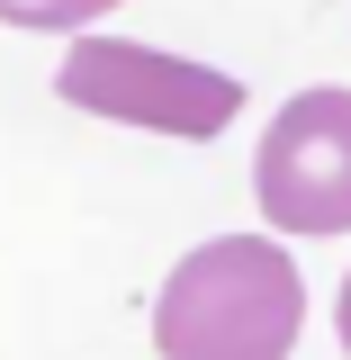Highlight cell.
I'll list each match as a JSON object with an SVG mask.
<instances>
[{"label":"cell","instance_id":"cell-1","mask_svg":"<svg viewBox=\"0 0 351 360\" xmlns=\"http://www.w3.org/2000/svg\"><path fill=\"white\" fill-rule=\"evenodd\" d=\"M307 324V279L270 234H217L162 279L153 352L162 360H288Z\"/></svg>","mask_w":351,"mask_h":360},{"label":"cell","instance_id":"cell-2","mask_svg":"<svg viewBox=\"0 0 351 360\" xmlns=\"http://www.w3.org/2000/svg\"><path fill=\"white\" fill-rule=\"evenodd\" d=\"M54 90L72 108H90V117L189 135V144H208V135H225V117H243V82L234 72L189 63V54H162V45H127V37H82L63 54Z\"/></svg>","mask_w":351,"mask_h":360},{"label":"cell","instance_id":"cell-3","mask_svg":"<svg viewBox=\"0 0 351 360\" xmlns=\"http://www.w3.org/2000/svg\"><path fill=\"white\" fill-rule=\"evenodd\" d=\"M253 198L279 234H351V90H298L253 153Z\"/></svg>","mask_w":351,"mask_h":360},{"label":"cell","instance_id":"cell-4","mask_svg":"<svg viewBox=\"0 0 351 360\" xmlns=\"http://www.w3.org/2000/svg\"><path fill=\"white\" fill-rule=\"evenodd\" d=\"M117 0H0V18L9 27H90V18H108Z\"/></svg>","mask_w":351,"mask_h":360},{"label":"cell","instance_id":"cell-5","mask_svg":"<svg viewBox=\"0 0 351 360\" xmlns=\"http://www.w3.org/2000/svg\"><path fill=\"white\" fill-rule=\"evenodd\" d=\"M333 333H343V352H351V279H343V297H333Z\"/></svg>","mask_w":351,"mask_h":360}]
</instances>
